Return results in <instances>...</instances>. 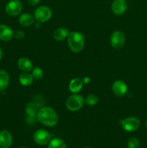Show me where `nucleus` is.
I'll use <instances>...</instances> for the list:
<instances>
[{
	"label": "nucleus",
	"mask_w": 147,
	"mask_h": 148,
	"mask_svg": "<svg viewBox=\"0 0 147 148\" xmlns=\"http://www.w3.org/2000/svg\"><path fill=\"white\" fill-rule=\"evenodd\" d=\"M37 119L41 124L47 127H53L58 123L57 114L50 107H43L37 114Z\"/></svg>",
	"instance_id": "1"
},
{
	"label": "nucleus",
	"mask_w": 147,
	"mask_h": 148,
	"mask_svg": "<svg viewBox=\"0 0 147 148\" xmlns=\"http://www.w3.org/2000/svg\"><path fill=\"white\" fill-rule=\"evenodd\" d=\"M68 43L72 51L74 53H79L84 48V37L79 32H71L68 36Z\"/></svg>",
	"instance_id": "2"
},
{
	"label": "nucleus",
	"mask_w": 147,
	"mask_h": 148,
	"mask_svg": "<svg viewBox=\"0 0 147 148\" xmlns=\"http://www.w3.org/2000/svg\"><path fill=\"white\" fill-rule=\"evenodd\" d=\"M84 100L81 95L75 94L69 97L66 101V108L71 111H76L80 109L84 105Z\"/></svg>",
	"instance_id": "3"
},
{
	"label": "nucleus",
	"mask_w": 147,
	"mask_h": 148,
	"mask_svg": "<svg viewBox=\"0 0 147 148\" xmlns=\"http://www.w3.org/2000/svg\"><path fill=\"white\" fill-rule=\"evenodd\" d=\"M34 16L38 23H45L51 17L52 11L46 6H41L36 9Z\"/></svg>",
	"instance_id": "4"
},
{
	"label": "nucleus",
	"mask_w": 147,
	"mask_h": 148,
	"mask_svg": "<svg viewBox=\"0 0 147 148\" xmlns=\"http://www.w3.org/2000/svg\"><path fill=\"white\" fill-rule=\"evenodd\" d=\"M22 10V4L20 0H11L5 7L6 12L10 16H16L20 14Z\"/></svg>",
	"instance_id": "5"
},
{
	"label": "nucleus",
	"mask_w": 147,
	"mask_h": 148,
	"mask_svg": "<svg viewBox=\"0 0 147 148\" xmlns=\"http://www.w3.org/2000/svg\"><path fill=\"white\" fill-rule=\"evenodd\" d=\"M121 125L127 132H134L140 127V121L135 117H128L121 121Z\"/></svg>",
	"instance_id": "6"
},
{
	"label": "nucleus",
	"mask_w": 147,
	"mask_h": 148,
	"mask_svg": "<svg viewBox=\"0 0 147 148\" xmlns=\"http://www.w3.org/2000/svg\"><path fill=\"white\" fill-rule=\"evenodd\" d=\"M125 35L121 31H115L111 35L110 42L111 46L115 49H119L123 46L125 43Z\"/></svg>",
	"instance_id": "7"
},
{
	"label": "nucleus",
	"mask_w": 147,
	"mask_h": 148,
	"mask_svg": "<svg viewBox=\"0 0 147 148\" xmlns=\"http://www.w3.org/2000/svg\"><path fill=\"white\" fill-rule=\"evenodd\" d=\"M112 90L113 93L116 96L122 98L125 96V94L127 93L128 88L125 82H124L122 80H116L113 82L112 86Z\"/></svg>",
	"instance_id": "8"
},
{
	"label": "nucleus",
	"mask_w": 147,
	"mask_h": 148,
	"mask_svg": "<svg viewBox=\"0 0 147 148\" xmlns=\"http://www.w3.org/2000/svg\"><path fill=\"white\" fill-rule=\"evenodd\" d=\"M34 140L37 144L40 145H45L50 142V135L46 130H39L35 132Z\"/></svg>",
	"instance_id": "9"
},
{
	"label": "nucleus",
	"mask_w": 147,
	"mask_h": 148,
	"mask_svg": "<svg viewBox=\"0 0 147 148\" xmlns=\"http://www.w3.org/2000/svg\"><path fill=\"white\" fill-rule=\"evenodd\" d=\"M127 10V4L125 0H115L112 4V10L114 14L120 15Z\"/></svg>",
	"instance_id": "10"
},
{
	"label": "nucleus",
	"mask_w": 147,
	"mask_h": 148,
	"mask_svg": "<svg viewBox=\"0 0 147 148\" xmlns=\"http://www.w3.org/2000/svg\"><path fill=\"white\" fill-rule=\"evenodd\" d=\"M12 144V137L8 131H1L0 132V147L9 148Z\"/></svg>",
	"instance_id": "11"
},
{
	"label": "nucleus",
	"mask_w": 147,
	"mask_h": 148,
	"mask_svg": "<svg viewBox=\"0 0 147 148\" xmlns=\"http://www.w3.org/2000/svg\"><path fill=\"white\" fill-rule=\"evenodd\" d=\"M14 36V32L10 27L5 25H0V40L9 41Z\"/></svg>",
	"instance_id": "12"
},
{
	"label": "nucleus",
	"mask_w": 147,
	"mask_h": 148,
	"mask_svg": "<svg viewBox=\"0 0 147 148\" xmlns=\"http://www.w3.org/2000/svg\"><path fill=\"white\" fill-rule=\"evenodd\" d=\"M17 66L20 70L24 72H30V71L33 70V65L31 61L25 57H22L19 59L17 62Z\"/></svg>",
	"instance_id": "13"
},
{
	"label": "nucleus",
	"mask_w": 147,
	"mask_h": 148,
	"mask_svg": "<svg viewBox=\"0 0 147 148\" xmlns=\"http://www.w3.org/2000/svg\"><path fill=\"white\" fill-rule=\"evenodd\" d=\"M83 80H82L81 79L77 77L74 78L69 82V90L73 92V93H76V92H79L82 90V87H83Z\"/></svg>",
	"instance_id": "14"
},
{
	"label": "nucleus",
	"mask_w": 147,
	"mask_h": 148,
	"mask_svg": "<svg viewBox=\"0 0 147 148\" xmlns=\"http://www.w3.org/2000/svg\"><path fill=\"white\" fill-rule=\"evenodd\" d=\"M19 23L24 27H29L34 23V17L32 14L28 13L22 14L19 18Z\"/></svg>",
	"instance_id": "15"
},
{
	"label": "nucleus",
	"mask_w": 147,
	"mask_h": 148,
	"mask_svg": "<svg viewBox=\"0 0 147 148\" xmlns=\"http://www.w3.org/2000/svg\"><path fill=\"white\" fill-rule=\"evenodd\" d=\"M69 34V30L65 27H59L53 33V38L57 41H61L68 37Z\"/></svg>",
	"instance_id": "16"
},
{
	"label": "nucleus",
	"mask_w": 147,
	"mask_h": 148,
	"mask_svg": "<svg viewBox=\"0 0 147 148\" xmlns=\"http://www.w3.org/2000/svg\"><path fill=\"white\" fill-rule=\"evenodd\" d=\"M10 83L9 74L4 70H0V91L5 90Z\"/></svg>",
	"instance_id": "17"
},
{
	"label": "nucleus",
	"mask_w": 147,
	"mask_h": 148,
	"mask_svg": "<svg viewBox=\"0 0 147 148\" xmlns=\"http://www.w3.org/2000/svg\"><path fill=\"white\" fill-rule=\"evenodd\" d=\"M19 81L23 86H30L33 82V75L27 72H24L20 75Z\"/></svg>",
	"instance_id": "18"
},
{
	"label": "nucleus",
	"mask_w": 147,
	"mask_h": 148,
	"mask_svg": "<svg viewBox=\"0 0 147 148\" xmlns=\"http://www.w3.org/2000/svg\"><path fill=\"white\" fill-rule=\"evenodd\" d=\"M37 110H38V108H37V105L35 103H29L25 107L26 114L30 117H34L35 116H37V112H38Z\"/></svg>",
	"instance_id": "19"
},
{
	"label": "nucleus",
	"mask_w": 147,
	"mask_h": 148,
	"mask_svg": "<svg viewBox=\"0 0 147 148\" xmlns=\"http://www.w3.org/2000/svg\"><path fill=\"white\" fill-rule=\"evenodd\" d=\"M48 148H66V146L63 140L56 138L50 142Z\"/></svg>",
	"instance_id": "20"
},
{
	"label": "nucleus",
	"mask_w": 147,
	"mask_h": 148,
	"mask_svg": "<svg viewBox=\"0 0 147 148\" xmlns=\"http://www.w3.org/2000/svg\"><path fill=\"white\" fill-rule=\"evenodd\" d=\"M32 75L33 77V79H36V80H40L43 78V72L40 67H35L33 69V72H32Z\"/></svg>",
	"instance_id": "21"
},
{
	"label": "nucleus",
	"mask_w": 147,
	"mask_h": 148,
	"mask_svg": "<svg viewBox=\"0 0 147 148\" xmlns=\"http://www.w3.org/2000/svg\"><path fill=\"white\" fill-rule=\"evenodd\" d=\"M85 102L87 105L89 106H94L98 102V98L94 94H89L86 96V100H85Z\"/></svg>",
	"instance_id": "22"
},
{
	"label": "nucleus",
	"mask_w": 147,
	"mask_h": 148,
	"mask_svg": "<svg viewBox=\"0 0 147 148\" xmlns=\"http://www.w3.org/2000/svg\"><path fill=\"white\" fill-rule=\"evenodd\" d=\"M140 143L139 140L135 137H131L129 139L128 142V148H139Z\"/></svg>",
	"instance_id": "23"
},
{
	"label": "nucleus",
	"mask_w": 147,
	"mask_h": 148,
	"mask_svg": "<svg viewBox=\"0 0 147 148\" xmlns=\"http://www.w3.org/2000/svg\"><path fill=\"white\" fill-rule=\"evenodd\" d=\"M24 32L20 30H16L15 32H14V37L17 40H20V39H22L24 38Z\"/></svg>",
	"instance_id": "24"
},
{
	"label": "nucleus",
	"mask_w": 147,
	"mask_h": 148,
	"mask_svg": "<svg viewBox=\"0 0 147 148\" xmlns=\"http://www.w3.org/2000/svg\"><path fill=\"white\" fill-rule=\"evenodd\" d=\"M39 1H40V0H28L29 4H30L31 6L36 5V4H38Z\"/></svg>",
	"instance_id": "25"
},
{
	"label": "nucleus",
	"mask_w": 147,
	"mask_h": 148,
	"mask_svg": "<svg viewBox=\"0 0 147 148\" xmlns=\"http://www.w3.org/2000/svg\"><path fill=\"white\" fill-rule=\"evenodd\" d=\"M89 78H88V77H86V78H84V80H83V82L84 83H88V82H89Z\"/></svg>",
	"instance_id": "26"
},
{
	"label": "nucleus",
	"mask_w": 147,
	"mask_h": 148,
	"mask_svg": "<svg viewBox=\"0 0 147 148\" xmlns=\"http://www.w3.org/2000/svg\"><path fill=\"white\" fill-rule=\"evenodd\" d=\"M1 58H2V50H1V49L0 48V60L1 59Z\"/></svg>",
	"instance_id": "27"
},
{
	"label": "nucleus",
	"mask_w": 147,
	"mask_h": 148,
	"mask_svg": "<svg viewBox=\"0 0 147 148\" xmlns=\"http://www.w3.org/2000/svg\"><path fill=\"white\" fill-rule=\"evenodd\" d=\"M145 125H146V127H147V119H146V122H145Z\"/></svg>",
	"instance_id": "28"
},
{
	"label": "nucleus",
	"mask_w": 147,
	"mask_h": 148,
	"mask_svg": "<svg viewBox=\"0 0 147 148\" xmlns=\"http://www.w3.org/2000/svg\"><path fill=\"white\" fill-rule=\"evenodd\" d=\"M20 148H24V147H20Z\"/></svg>",
	"instance_id": "29"
},
{
	"label": "nucleus",
	"mask_w": 147,
	"mask_h": 148,
	"mask_svg": "<svg viewBox=\"0 0 147 148\" xmlns=\"http://www.w3.org/2000/svg\"><path fill=\"white\" fill-rule=\"evenodd\" d=\"M85 148H89V147H85Z\"/></svg>",
	"instance_id": "30"
},
{
	"label": "nucleus",
	"mask_w": 147,
	"mask_h": 148,
	"mask_svg": "<svg viewBox=\"0 0 147 148\" xmlns=\"http://www.w3.org/2000/svg\"><path fill=\"white\" fill-rule=\"evenodd\" d=\"M0 148H1V147H0Z\"/></svg>",
	"instance_id": "31"
}]
</instances>
